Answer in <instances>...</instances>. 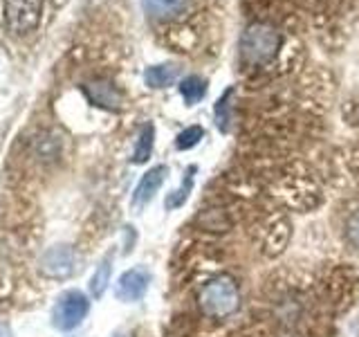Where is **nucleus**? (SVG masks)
Here are the masks:
<instances>
[{"instance_id": "nucleus-1", "label": "nucleus", "mask_w": 359, "mask_h": 337, "mask_svg": "<svg viewBox=\"0 0 359 337\" xmlns=\"http://www.w3.org/2000/svg\"><path fill=\"white\" fill-rule=\"evenodd\" d=\"M280 34L269 22H252L241 34V59L250 65H263L269 63L280 50Z\"/></svg>"}, {"instance_id": "nucleus-2", "label": "nucleus", "mask_w": 359, "mask_h": 337, "mask_svg": "<svg viewBox=\"0 0 359 337\" xmlns=\"http://www.w3.org/2000/svg\"><path fill=\"white\" fill-rule=\"evenodd\" d=\"M200 308L207 317H229L241 306V292L238 286L233 284V279L229 277H220V279H213L209 284L200 290Z\"/></svg>"}, {"instance_id": "nucleus-3", "label": "nucleus", "mask_w": 359, "mask_h": 337, "mask_svg": "<svg viewBox=\"0 0 359 337\" xmlns=\"http://www.w3.org/2000/svg\"><path fill=\"white\" fill-rule=\"evenodd\" d=\"M43 3L45 0H5L3 16L7 29L16 37H25L34 32L41 22Z\"/></svg>"}, {"instance_id": "nucleus-4", "label": "nucleus", "mask_w": 359, "mask_h": 337, "mask_svg": "<svg viewBox=\"0 0 359 337\" xmlns=\"http://www.w3.org/2000/svg\"><path fill=\"white\" fill-rule=\"evenodd\" d=\"M90 310V301L83 292L79 290H67L56 299L54 310H52V324L59 331H72L86 319Z\"/></svg>"}, {"instance_id": "nucleus-5", "label": "nucleus", "mask_w": 359, "mask_h": 337, "mask_svg": "<svg viewBox=\"0 0 359 337\" xmlns=\"http://www.w3.org/2000/svg\"><path fill=\"white\" fill-rule=\"evenodd\" d=\"M151 284V272L146 267H133L128 272H123L117 281L115 295L121 301H140Z\"/></svg>"}, {"instance_id": "nucleus-6", "label": "nucleus", "mask_w": 359, "mask_h": 337, "mask_svg": "<svg viewBox=\"0 0 359 337\" xmlns=\"http://www.w3.org/2000/svg\"><path fill=\"white\" fill-rule=\"evenodd\" d=\"M74 270H76V254L72 247H67V245L52 247V250L43 256V272L48 277L65 279L74 275Z\"/></svg>"}, {"instance_id": "nucleus-7", "label": "nucleus", "mask_w": 359, "mask_h": 337, "mask_svg": "<svg viewBox=\"0 0 359 337\" xmlns=\"http://www.w3.org/2000/svg\"><path fill=\"white\" fill-rule=\"evenodd\" d=\"M83 93L95 106L106 108V110H119L123 104V97L119 90L110 81H93L83 86Z\"/></svg>"}, {"instance_id": "nucleus-8", "label": "nucleus", "mask_w": 359, "mask_h": 337, "mask_svg": "<svg viewBox=\"0 0 359 337\" xmlns=\"http://www.w3.org/2000/svg\"><path fill=\"white\" fill-rule=\"evenodd\" d=\"M166 176H168V168L164 164L153 166L149 173H144V178L140 180V185H137V189H135V196H133L135 205L137 207L149 205V202L155 198L157 191H160V187L164 185Z\"/></svg>"}, {"instance_id": "nucleus-9", "label": "nucleus", "mask_w": 359, "mask_h": 337, "mask_svg": "<svg viewBox=\"0 0 359 337\" xmlns=\"http://www.w3.org/2000/svg\"><path fill=\"white\" fill-rule=\"evenodd\" d=\"M189 0H142L144 11L155 20H173L187 9Z\"/></svg>"}, {"instance_id": "nucleus-10", "label": "nucleus", "mask_w": 359, "mask_h": 337, "mask_svg": "<svg viewBox=\"0 0 359 337\" xmlns=\"http://www.w3.org/2000/svg\"><path fill=\"white\" fill-rule=\"evenodd\" d=\"M198 225L202 230H207V232H229L231 230V225H233V218L229 216V211H224L220 207H209L205 211H200L198 213Z\"/></svg>"}, {"instance_id": "nucleus-11", "label": "nucleus", "mask_w": 359, "mask_h": 337, "mask_svg": "<svg viewBox=\"0 0 359 337\" xmlns=\"http://www.w3.org/2000/svg\"><path fill=\"white\" fill-rule=\"evenodd\" d=\"M290 239V223L287 218H278L269 225V230L265 232V252L267 254H280L285 250Z\"/></svg>"}, {"instance_id": "nucleus-12", "label": "nucleus", "mask_w": 359, "mask_h": 337, "mask_svg": "<svg viewBox=\"0 0 359 337\" xmlns=\"http://www.w3.org/2000/svg\"><path fill=\"white\" fill-rule=\"evenodd\" d=\"M177 67L175 65H151V67H146V72H144V81L149 88L153 90H162V88H168V86H173L177 81Z\"/></svg>"}, {"instance_id": "nucleus-13", "label": "nucleus", "mask_w": 359, "mask_h": 337, "mask_svg": "<svg viewBox=\"0 0 359 337\" xmlns=\"http://www.w3.org/2000/svg\"><path fill=\"white\" fill-rule=\"evenodd\" d=\"M233 97H236V88L229 86L224 93L218 97L216 106H213V119H216V126L222 133H229L231 126V112H233Z\"/></svg>"}, {"instance_id": "nucleus-14", "label": "nucleus", "mask_w": 359, "mask_h": 337, "mask_svg": "<svg viewBox=\"0 0 359 337\" xmlns=\"http://www.w3.org/2000/svg\"><path fill=\"white\" fill-rule=\"evenodd\" d=\"M177 88H180V95H182V99H184V104L196 106L198 101L205 99L209 84H207V79H202L198 74H191V77H184Z\"/></svg>"}, {"instance_id": "nucleus-15", "label": "nucleus", "mask_w": 359, "mask_h": 337, "mask_svg": "<svg viewBox=\"0 0 359 337\" xmlns=\"http://www.w3.org/2000/svg\"><path fill=\"white\" fill-rule=\"evenodd\" d=\"M153 144H155V126L149 121V124H144L142 131H140L137 144H135V151H133V162L144 164L146 160H149L151 153H153Z\"/></svg>"}, {"instance_id": "nucleus-16", "label": "nucleus", "mask_w": 359, "mask_h": 337, "mask_svg": "<svg viewBox=\"0 0 359 337\" xmlns=\"http://www.w3.org/2000/svg\"><path fill=\"white\" fill-rule=\"evenodd\" d=\"M194 173H196V166H189L187 178L182 180V185H180L175 191H171V194L166 196V200H164L166 209H177V207L184 205L189 194H191V189H194Z\"/></svg>"}, {"instance_id": "nucleus-17", "label": "nucleus", "mask_w": 359, "mask_h": 337, "mask_svg": "<svg viewBox=\"0 0 359 337\" xmlns=\"http://www.w3.org/2000/svg\"><path fill=\"white\" fill-rule=\"evenodd\" d=\"M110 270H112V256H106L95 270L93 279H90V292H93V297L104 295V290L108 288V281H110Z\"/></svg>"}, {"instance_id": "nucleus-18", "label": "nucleus", "mask_w": 359, "mask_h": 337, "mask_svg": "<svg viewBox=\"0 0 359 337\" xmlns=\"http://www.w3.org/2000/svg\"><path fill=\"white\" fill-rule=\"evenodd\" d=\"M202 138H205V131H202V126H189L175 138V149L177 151H189V149H194V146H198Z\"/></svg>"}, {"instance_id": "nucleus-19", "label": "nucleus", "mask_w": 359, "mask_h": 337, "mask_svg": "<svg viewBox=\"0 0 359 337\" xmlns=\"http://www.w3.org/2000/svg\"><path fill=\"white\" fill-rule=\"evenodd\" d=\"M346 236L355 247H359V211H355L346 223Z\"/></svg>"}, {"instance_id": "nucleus-20", "label": "nucleus", "mask_w": 359, "mask_h": 337, "mask_svg": "<svg viewBox=\"0 0 359 337\" xmlns=\"http://www.w3.org/2000/svg\"><path fill=\"white\" fill-rule=\"evenodd\" d=\"M0 337H9V331L5 329V326H0Z\"/></svg>"}]
</instances>
